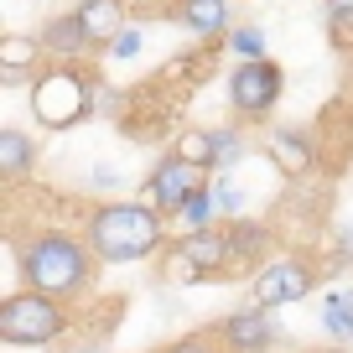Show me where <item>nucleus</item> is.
Returning <instances> with one entry per match:
<instances>
[{
  "label": "nucleus",
  "instance_id": "nucleus-1",
  "mask_svg": "<svg viewBox=\"0 0 353 353\" xmlns=\"http://www.w3.org/2000/svg\"><path fill=\"white\" fill-rule=\"evenodd\" d=\"M16 276L21 286L47 291V296H88L94 291V276H99V254L88 239H73L63 229H32V234H16Z\"/></svg>",
  "mask_w": 353,
  "mask_h": 353
},
{
  "label": "nucleus",
  "instance_id": "nucleus-2",
  "mask_svg": "<svg viewBox=\"0 0 353 353\" xmlns=\"http://www.w3.org/2000/svg\"><path fill=\"white\" fill-rule=\"evenodd\" d=\"M83 239L94 244L104 265H135L145 254L161 250L166 239V219L151 208L145 198H120V203H99L83 223Z\"/></svg>",
  "mask_w": 353,
  "mask_h": 353
},
{
  "label": "nucleus",
  "instance_id": "nucleus-3",
  "mask_svg": "<svg viewBox=\"0 0 353 353\" xmlns=\"http://www.w3.org/2000/svg\"><path fill=\"white\" fill-rule=\"evenodd\" d=\"M99 110V78L78 63L52 57V68L32 78V120L42 130H73Z\"/></svg>",
  "mask_w": 353,
  "mask_h": 353
},
{
  "label": "nucleus",
  "instance_id": "nucleus-4",
  "mask_svg": "<svg viewBox=\"0 0 353 353\" xmlns=\"http://www.w3.org/2000/svg\"><path fill=\"white\" fill-rule=\"evenodd\" d=\"M68 332V307L63 296H47V291H11L0 301V343L6 348H47Z\"/></svg>",
  "mask_w": 353,
  "mask_h": 353
},
{
  "label": "nucleus",
  "instance_id": "nucleus-5",
  "mask_svg": "<svg viewBox=\"0 0 353 353\" xmlns=\"http://www.w3.org/2000/svg\"><path fill=\"white\" fill-rule=\"evenodd\" d=\"M281 94H286V73L270 57H239V68L229 73V110L250 125H265L276 114Z\"/></svg>",
  "mask_w": 353,
  "mask_h": 353
},
{
  "label": "nucleus",
  "instance_id": "nucleus-6",
  "mask_svg": "<svg viewBox=\"0 0 353 353\" xmlns=\"http://www.w3.org/2000/svg\"><path fill=\"white\" fill-rule=\"evenodd\" d=\"M208 176H213V166L188 161L182 151H166L161 161L151 166V176L141 182V192H145V203H151L161 219H182L188 198H192L198 188H208Z\"/></svg>",
  "mask_w": 353,
  "mask_h": 353
},
{
  "label": "nucleus",
  "instance_id": "nucleus-7",
  "mask_svg": "<svg viewBox=\"0 0 353 353\" xmlns=\"http://www.w3.org/2000/svg\"><path fill=\"white\" fill-rule=\"evenodd\" d=\"M312 286H317V265H312L307 254H281V260H270L265 270H254V301L270 307V312L312 296Z\"/></svg>",
  "mask_w": 353,
  "mask_h": 353
},
{
  "label": "nucleus",
  "instance_id": "nucleus-8",
  "mask_svg": "<svg viewBox=\"0 0 353 353\" xmlns=\"http://www.w3.org/2000/svg\"><path fill=\"white\" fill-rule=\"evenodd\" d=\"M219 338L229 353H270L276 348V317H270V307H234L229 317H219Z\"/></svg>",
  "mask_w": 353,
  "mask_h": 353
},
{
  "label": "nucleus",
  "instance_id": "nucleus-9",
  "mask_svg": "<svg viewBox=\"0 0 353 353\" xmlns=\"http://www.w3.org/2000/svg\"><path fill=\"white\" fill-rule=\"evenodd\" d=\"M223 234H229V270H234V281L270 265L265 260V250H270V229H265V223H250V219L234 213V219L223 223Z\"/></svg>",
  "mask_w": 353,
  "mask_h": 353
},
{
  "label": "nucleus",
  "instance_id": "nucleus-10",
  "mask_svg": "<svg viewBox=\"0 0 353 353\" xmlns=\"http://www.w3.org/2000/svg\"><path fill=\"white\" fill-rule=\"evenodd\" d=\"M42 57H47L42 37L6 32V37H0V83H6V88H21V83H32V78L42 73Z\"/></svg>",
  "mask_w": 353,
  "mask_h": 353
},
{
  "label": "nucleus",
  "instance_id": "nucleus-11",
  "mask_svg": "<svg viewBox=\"0 0 353 353\" xmlns=\"http://www.w3.org/2000/svg\"><path fill=\"white\" fill-rule=\"evenodd\" d=\"M176 244H182V250H188L192 260L203 265V276H208V281H234V270H229V234H223V223L188 229Z\"/></svg>",
  "mask_w": 353,
  "mask_h": 353
},
{
  "label": "nucleus",
  "instance_id": "nucleus-12",
  "mask_svg": "<svg viewBox=\"0 0 353 353\" xmlns=\"http://www.w3.org/2000/svg\"><path fill=\"white\" fill-rule=\"evenodd\" d=\"M37 37H42L47 57H63V63H78V57H94V52H99L78 11H68V16H52V21H47Z\"/></svg>",
  "mask_w": 353,
  "mask_h": 353
},
{
  "label": "nucleus",
  "instance_id": "nucleus-13",
  "mask_svg": "<svg viewBox=\"0 0 353 353\" xmlns=\"http://www.w3.org/2000/svg\"><path fill=\"white\" fill-rule=\"evenodd\" d=\"M270 161H276L286 176H307L312 166H322L317 130H276L270 135Z\"/></svg>",
  "mask_w": 353,
  "mask_h": 353
},
{
  "label": "nucleus",
  "instance_id": "nucleus-14",
  "mask_svg": "<svg viewBox=\"0 0 353 353\" xmlns=\"http://www.w3.org/2000/svg\"><path fill=\"white\" fill-rule=\"evenodd\" d=\"M166 16H172L182 32L208 37V42H213V37H229V32H234V26H229V0H176Z\"/></svg>",
  "mask_w": 353,
  "mask_h": 353
},
{
  "label": "nucleus",
  "instance_id": "nucleus-15",
  "mask_svg": "<svg viewBox=\"0 0 353 353\" xmlns=\"http://www.w3.org/2000/svg\"><path fill=\"white\" fill-rule=\"evenodd\" d=\"M73 11L83 16V26H88V37H94L99 52H110V42L125 32V0H83Z\"/></svg>",
  "mask_w": 353,
  "mask_h": 353
},
{
  "label": "nucleus",
  "instance_id": "nucleus-16",
  "mask_svg": "<svg viewBox=\"0 0 353 353\" xmlns=\"http://www.w3.org/2000/svg\"><path fill=\"white\" fill-rule=\"evenodd\" d=\"M32 166H37V141L26 130H16V125H6V130H0V176H6V182H21Z\"/></svg>",
  "mask_w": 353,
  "mask_h": 353
},
{
  "label": "nucleus",
  "instance_id": "nucleus-17",
  "mask_svg": "<svg viewBox=\"0 0 353 353\" xmlns=\"http://www.w3.org/2000/svg\"><path fill=\"white\" fill-rule=\"evenodd\" d=\"M161 281H172V286H198V281H208L203 276V265L192 260L182 244H166V254H161V270H156Z\"/></svg>",
  "mask_w": 353,
  "mask_h": 353
},
{
  "label": "nucleus",
  "instance_id": "nucleus-18",
  "mask_svg": "<svg viewBox=\"0 0 353 353\" xmlns=\"http://www.w3.org/2000/svg\"><path fill=\"white\" fill-rule=\"evenodd\" d=\"M208 141H213V172H229L244 161V135L234 125H208Z\"/></svg>",
  "mask_w": 353,
  "mask_h": 353
},
{
  "label": "nucleus",
  "instance_id": "nucleus-19",
  "mask_svg": "<svg viewBox=\"0 0 353 353\" xmlns=\"http://www.w3.org/2000/svg\"><path fill=\"white\" fill-rule=\"evenodd\" d=\"M322 327H327L332 338H353V301L343 296V291H327V301H322Z\"/></svg>",
  "mask_w": 353,
  "mask_h": 353
},
{
  "label": "nucleus",
  "instance_id": "nucleus-20",
  "mask_svg": "<svg viewBox=\"0 0 353 353\" xmlns=\"http://www.w3.org/2000/svg\"><path fill=\"white\" fill-rule=\"evenodd\" d=\"M219 192H213V188H198V192H192V198H188V208H182V223H188V229H203V223H213V219H219Z\"/></svg>",
  "mask_w": 353,
  "mask_h": 353
},
{
  "label": "nucleus",
  "instance_id": "nucleus-21",
  "mask_svg": "<svg viewBox=\"0 0 353 353\" xmlns=\"http://www.w3.org/2000/svg\"><path fill=\"white\" fill-rule=\"evenodd\" d=\"M172 151H182L188 161H198V166H213V141H208V130H182Z\"/></svg>",
  "mask_w": 353,
  "mask_h": 353
},
{
  "label": "nucleus",
  "instance_id": "nucleus-22",
  "mask_svg": "<svg viewBox=\"0 0 353 353\" xmlns=\"http://www.w3.org/2000/svg\"><path fill=\"white\" fill-rule=\"evenodd\" d=\"M166 353H229V348H223L219 327H213V332H188V338H176Z\"/></svg>",
  "mask_w": 353,
  "mask_h": 353
},
{
  "label": "nucleus",
  "instance_id": "nucleus-23",
  "mask_svg": "<svg viewBox=\"0 0 353 353\" xmlns=\"http://www.w3.org/2000/svg\"><path fill=\"white\" fill-rule=\"evenodd\" d=\"M229 47H234L239 57H265V32H260V26H234V32H229Z\"/></svg>",
  "mask_w": 353,
  "mask_h": 353
},
{
  "label": "nucleus",
  "instance_id": "nucleus-24",
  "mask_svg": "<svg viewBox=\"0 0 353 353\" xmlns=\"http://www.w3.org/2000/svg\"><path fill=\"white\" fill-rule=\"evenodd\" d=\"M322 6H327V16H332L327 32L338 37V42H348L353 37V0H322Z\"/></svg>",
  "mask_w": 353,
  "mask_h": 353
},
{
  "label": "nucleus",
  "instance_id": "nucleus-25",
  "mask_svg": "<svg viewBox=\"0 0 353 353\" xmlns=\"http://www.w3.org/2000/svg\"><path fill=\"white\" fill-rule=\"evenodd\" d=\"M213 192H219V208H223V213H239V208H244V192H239V182H234V176H219V182H213Z\"/></svg>",
  "mask_w": 353,
  "mask_h": 353
},
{
  "label": "nucleus",
  "instance_id": "nucleus-26",
  "mask_svg": "<svg viewBox=\"0 0 353 353\" xmlns=\"http://www.w3.org/2000/svg\"><path fill=\"white\" fill-rule=\"evenodd\" d=\"M135 52H141V32H135V26H125V32L110 42V57H135Z\"/></svg>",
  "mask_w": 353,
  "mask_h": 353
}]
</instances>
